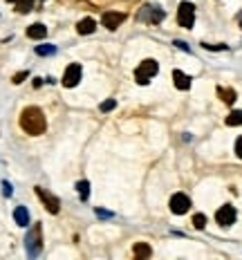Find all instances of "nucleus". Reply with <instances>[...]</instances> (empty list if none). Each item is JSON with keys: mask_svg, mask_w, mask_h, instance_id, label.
<instances>
[{"mask_svg": "<svg viewBox=\"0 0 242 260\" xmlns=\"http://www.w3.org/2000/svg\"><path fill=\"white\" fill-rule=\"evenodd\" d=\"M20 128L25 130L27 134H43L45 132L47 121H45V115L40 112V108L29 106L20 112Z\"/></svg>", "mask_w": 242, "mask_h": 260, "instance_id": "f257e3e1", "label": "nucleus"}, {"mask_svg": "<svg viewBox=\"0 0 242 260\" xmlns=\"http://www.w3.org/2000/svg\"><path fill=\"white\" fill-rule=\"evenodd\" d=\"M157 72H159V63H157L155 58H146V61H141L139 67L134 70V79H137L139 85H148Z\"/></svg>", "mask_w": 242, "mask_h": 260, "instance_id": "f03ea898", "label": "nucleus"}, {"mask_svg": "<svg viewBox=\"0 0 242 260\" xmlns=\"http://www.w3.org/2000/svg\"><path fill=\"white\" fill-rule=\"evenodd\" d=\"M25 249H27V256L29 258H36L43 249V231H40V224H34L31 231L27 233L25 238Z\"/></svg>", "mask_w": 242, "mask_h": 260, "instance_id": "7ed1b4c3", "label": "nucleus"}, {"mask_svg": "<svg viewBox=\"0 0 242 260\" xmlns=\"http://www.w3.org/2000/svg\"><path fill=\"white\" fill-rule=\"evenodd\" d=\"M177 22L179 27H184V29H191L193 22H195V4L193 2H179V9H177Z\"/></svg>", "mask_w": 242, "mask_h": 260, "instance_id": "20e7f679", "label": "nucleus"}, {"mask_svg": "<svg viewBox=\"0 0 242 260\" xmlns=\"http://www.w3.org/2000/svg\"><path fill=\"white\" fill-rule=\"evenodd\" d=\"M164 9L161 7H157V4H146V7L141 9V11L137 13V18L141 22H150V25H157V22H161L164 20Z\"/></svg>", "mask_w": 242, "mask_h": 260, "instance_id": "39448f33", "label": "nucleus"}, {"mask_svg": "<svg viewBox=\"0 0 242 260\" xmlns=\"http://www.w3.org/2000/svg\"><path fill=\"white\" fill-rule=\"evenodd\" d=\"M236 218H238V213H236V209H233L231 204L220 206L218 213H215V222H218L220 227H231V224L236 222Z\"/></svg>", "mask_w": 242, "mask_h": 260, "instance_id": "423d86ee", "label": "nucleus"}, {"mask_svg": "<svg viewBox=\"0 0 242 260\" xmlns=\"http://www.w3.org/2000/svg\"><path fill=\"white\" fill-rule=\"evenodd\" d=\"M81 74H83V70H81L79 63H72V65L65 67V74H63V85L65 88H76L81 81Z\"/></svg>", "mask_w": 242, "mask_h": 260, "instance_id": "0eeeda50", "label": "nucleus"}, {"mask_svg": "<svg viewBox=\"0 0 242 260\" xmlns=\"http://www.w3.org/2000/svg\"><path fill=\"white\" fill-rule=\"evenodd\" d=\"M188 209H191V200H188V195H184V193H175V195L170 197V211H173L175 215L188 213Z\"/></svg>", "mask_w": 242, "mask_h": 260, "instance_id": "6e6552de", "label": "nucleus"}, {"mask_svg": "<svg viewBox=\"0 0 242 260\" xmlns=\"http://www.w3.org/2000/svg\"><path fill=\"white\" fill-rule=\"evenodd\" d=\"M36 195L40 197V202L45 204V209L49 211V213H58V209H61V202H58V197H54V195H49L45 188H40V186H36Z\"/></svg>", "mask_w": 242, "mask_h": 260, "instance_id": "1a4fd4ad", "label": "nucleus"}, {"mask_svg": "<svg viewBox=\"0 0 242 260\" xmlns=\"http://www.w3.org/2000/svg\"><path fill=\"white\" fill-rule=\"evenodd\" d=\"M123 18H125V13H121V11H106L103 13V25L108 29H117L123 22Z\"/></svg>", "mask_w": 242, "mask_h": 260, "instance_id": "9d476101", "label": "nucleus"}, {"mask_svg": "<svg viewBox=\"0 0 242 260\" xmlns=\"http://www.w3.org/2000/svg\"><path fill=\"white\" fill-rule=\"evenodd\" d=\"M173 83L177 90H188L191 88V76L184 74L182 70H173Z\"/></svg>", "mask_w": 242, "mask_h": 260, "instance_id": "9b49d317", "label": "nucleus"}, {"mask_svg": "<svg viewBox=\"0 0 242 260\" xmlns=\"http://www.w3.org/2000/svg\"><path fill=\"white\" fill-rule=\"evenodd\" d=\"M13 220H16L18 227H27V224H29V211H27L25 206H16V209H13Z\"/></svg>", "mask_w": 242, "mask_h": 260, "instance_id": "f8f14e48", "label": "nucleus"}, {"mask_svg": "<svg viewBox=\"0 0 242 260\" xmlns=\"http://www.w3.org/2000/svg\"><path fill=\"white\" fill-rule=\"evenodd\" d=\"M27 36H29V38H34V40H40V38H45V36H47V27L40 25V22H36V25L27 27Z\"/></svg>", "mask_w": 242, "mask_h": 260, "instance_id": "ddd939ff", "label": "nucleus"}, {"mask_svg": "<svg viewBox=\"0 0 242 260\" xmlns=\"http://www.w3.org/2000/svg\"><path fill=\"white\" fill-rule=\"evenodd\" d=\"M94 29H97V22H94L92 18H83V20H79V25H76V31H79L81 36L92 34Z\"/></svg>", "mask_w": 242, "mask_h": 260, "instance_id": "4468645a", "label": "nucleus"}, {"mask_svg": "<svg viewBox=\"0 0 242 260\" xmlns=\"http://www.w3.org/2000/svg\"><path fill=\"white\" fill-rule=\"evenodd\" d=\"M218 97L222 99L224 103H233V101H236V90H231V88H218Z\"/></svg>", "mask_w": 242, "mask_h": 260, "instance_id": "2eb2a0df", "label": "nucleus"}, {"mask_svg": "<svg viewBox=\"0 0 242 260\" xmlns=\"http://www.w3.org/2000/svg\"><path fill=\"white\" fill-rule=\"evenodd\" d=\"M134 256H137V258H150V247L146 245V242H139V245H134Z\"/></svg>", "mask_w": 242, "mask_h": 260, "instance_id": "dca6fc26", "label": "nucleus"}, {"mask_svg": "<svg viewBox=\"0 0 242 260\" xmlns=\"http://www.w3.org/2000/svg\"><path fill=\"white\" fill-rule=\"evenodd\" d=\"M227 126H242V110H233L227 117Z\"/></svg>", "mask_w": 242, "mask_h": 260, "instance_id": "f3484780", "label": "nucleus"}, {"mask_svg": "<svg viewBox=\"0 0 242 260\" xmlns=\"http://www.w3.org/2000/svg\"><path fill=\"white\" fill-rule=\"evenodd\" d=\"M36 54H38V56H54V54H56V47H54V45H38V47H36Z\"/></svg>", "mask_w": 242, "mask_h": 260, "instance_id": "a211bd4d", "label": "nucleus"}, {"mask_svg": "<svg viewBox=\"0 0 242 260\" xmlns=\"http://www.w3.org/2000/svg\"><path fill=\"white\" fill-rule=\"evenodd\" d=\"M76 191H79V197H81V200H88V197H90V184L88 182H79V184H76Z\"/></svg>", "mask_w": 242, "mask_h": 260, "instance_id": "6ab92c4d", "label": "nucleus"}, {"mask_svg": "<svg viewBox=\"0 0 242 260\" xmlns=\"http://www.w3.org/2000/svg\"><path fill=\"white\" fill-rule=\"evenodd\" d=\"M193 227H195V229H204L206 227V215L204 213H195V215H193Z\"/></svg>", "mask_w": 242, "mask_h": 260, "instance_id": "aec40b11", "label": "nucleus"}, {"mask_svg": "<svg viewBox=\"0 0 242 260\" xmlns=\"http://www.w3.org/2000/svg\"><path fill=\"white\" fill-rule=\"evenodd\" d=\"M16 9L20 13H29L31 11V0H16Z\"/></svg>", "mask_w": 242, "mask_h": 260, "instance_id": "412c9836", "label": "nucleus"}, {"mask_svg": "<svg viewBox=\"0 0 242 260\" xmlns=\"http://www.w3.org/2000/svg\"><path fill=\"white\" fill-rule=\"evenodd\" d=\"M99 108H101V112H110V110H115L117 108V101L115 99H108V101H103Z\"/></svg>", "mask_w": 242, "mask_h": 260, "instance_id": "4be33fe9", "label": "nucleus"}, {"mask_svg": "<svg viewBox=\"0 0 242 260\" xmlns=\"http://www.w3.org/2000/svg\"><path fill=\"white\" fill-rule=\"evenodd\" d=\"M2 195H4V197H9V195H11V184H9L7 179H4V182H2Z\"/></svg>", "mask_w": 242, "mask_h": 260, "instance_id": "5701e85b", "label": "nucleus"}, {"mask_svg": "<svg viewBox=\"0 0 242 260\" xmlns=\"http://www.w3.org/2000/svg\"><path fill=\"white\" fill-rule=\"evenodd\" d=\"M25 79H27V72H18V74L13 76V83L18 85V83H22V81H25Z\"/></svg>", "mask_w": 242, "mask_h": 260, "instance_id": "b1692460", "label": "nucleus"}, {"mask_svg": "<svg viewBox=\"0 0 242 260\" xmlns=\"http://www.w3.org/2000/svg\"><path fill=\"white\" fill-rule=\"evenodd\" d=\"M236 155L242 159V137H238V139H236Z\"/></svg>", "mask_w": 242, "mask_h": 260, "instance_id": "393cba45", "label": "nucleus"}, {"mask_svg": "<svg viewBox=\"0 0 242 260\" xmlns=\"http://www.w3.org/2000/svg\"><path fill=\"white\" fill-rule=\"evenodd\" d=\"M206 49H227V45H209V43H202Z\"/></svg>", "mask_w": 242, "mask_h": 260, "instance_id": "a878e982", "label": "nucleus"}, {"mask_svg": "<svg viewBox=\"0 0 242 260\" xmlns=\"http://www.w3.org/2000/svg\"><path fill=\"white\" fill-rule=\"evenodd\" d=\"M175 45H177L179 49H184V52H188V45H186V43H182V40H175Z\"/></svg>", "mask_w": 242, "mask_h": 260, "instance_id": "bb28decb", "label": "nucleus"}, {"mask_svg": "<svg viewBox=\"0 0 242 260\" xmlns=\"http://www.w3.org/2000/svg\"><path fill=\"white\" fill-rule=\"evenodd\" d=\"M7 2H16V0H7Z\"/></svg>", "mask_w": 242, "mask_h": 260, "instance_id": "cd10ccee", "label": "nucleus"}, {"mask_svg": "<svg viewBox=\"0 0 242 260\" xmlns=\"http://www.w3.org/2000/svg\"><path fill=\"white\" fill-rule=\"evenodd\" d=\"M240 22H242V13H240Z\"/></svg>", "mask_w": 242, "mask_h": 260, "instance_id": "c85d7f7f", "label": "nucleus"}]
</instances>
